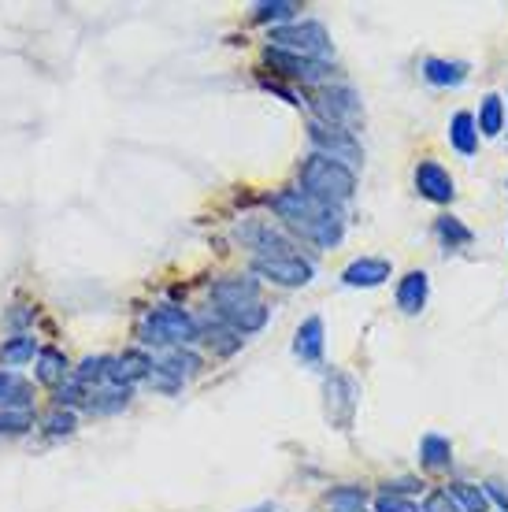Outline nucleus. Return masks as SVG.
I'll use <instances>...</instances> for the list:
<instances>
[{
  "label": "nucleus",
  "instance_id": "1",
  "mask_svg": "<svg viewBox=\"0 0 508 512\" xmlns=\"http://www.w3.org/2000/svg\"><path fill=\"white\" fill-rule=\"evenodd\" d=\"M271 212L282 219V227H290L293 234H301L305 242L319 245V249H334L345 234V219L338 208H327L312 201L301 190H279L267 197Z\"/></svg>",
  "mask_w": 508,
  "mask_h": 512
},
{
  "label": "nucleus",
  "instance_id": "2",
  "mask_svg": "<svg viewBox=\"0 0 508 512\" xmlns=\"http://www.w3.org/2000/svg\"><path fill=\"white\" fill-rule=\"evenodd\" d=\"M297 190L308 193L312 201L327 208H342L345 201H353L356 193V171L342 160H331V156L323 153H312L301 160L297 167Z\"/></svg>",
  "mask_w": 508,
  "mask_h": 512
},
{
  "label": "nucleus",
  "instance_id": "3",
  "mask_svg": "<svg viewBox=\"0 0 508 512\" xmlns=\"http://www.w3.org/2000/svg\"><path fill=\"white\" fill-rule=\"evenodd\" d=\"M138 338L141 346L153 349H190L193 342H201V327H197V320L186 308L164 305L141 320Z\"/></svg>",
  "mask_w": 508,
  "mask_h": 512
},
{
  "label": "nucleus",
  "instance_id": "4",
  "mask_svg": "<svg viewBox=\"0 0 508 512\" xmlns=\"http://www.w3.org/2000/svg\"><path fill=\"white\" fill-rule=\"evenodd\" d=\"M267 41H271V49L293 52V56H308V60H327V52H331V34H327V26L316 23V19L275 26Z\"/></svg>",
  "mask_w": 508,
  "mask_h": 512
},
{
  "label": "nucleus",
  "instance_id": "5",
  "mask_svg": "<svg viewBox=\"0 0 508 512\" xmlns=\"http://www.w3.org/2000/svg\"><path fill=\"white\" fill-rule=\"evenodd\" d=\"M356 405H360V386L345 372L327 375V383H323V412H327V423L338 427V431H349L356 416Z\"/></svg>",
  "mask_w": 508,
  "mask_h": 512
},
{
  "label": "nucleus",
  "instance_id": "6",
  "mask_svg": "<svg viewBox=\"0 0 508 512\" xmlns=\"http://www.w3.org/2000/svg\"><path fill=\"white\" fill-rule=\"evenodd\" d=\"M308 104L319 123H331V127H349L360 119V97L349 86H323Z\"/></svg>",
  "mask_w": 508,
  "mask_h": 512
},
{
  "label": "nucleus",
  "instance_id": "7",
  "mask_svg": "<svg viewBox=\"0 0 508 512\" xmlns=\"http://www.w3.org/2000/svg\"><path fill=\"white\" fill-rule=\"evenodd\" d=\"M253 275L260 279H271L275 286H286V290H297V286H308L312 275H316V264L308 256H271V260H260L253 256Z\"/></svg>",
  "mask_w": 508,
  "mask_h": 512
},
{
  "label": "nucleus",
  "instance_id": "8",
  "mask_svg": "<svg viewBox=\"0 0 508 512\" xmlns=\"http://www.w3.org/2000/svg\"><path fill=\"white\" fill-rule=\"evenodd\" d=\"M308 141L316 145V153L331 156V160H342V164H349V167L360 160V141L353 138L349 127H331V123L312 119V123H308Z\"/></svg>",
  "mask_w": 508,
  "mask_h": 512
},
{
  "label": "nucleus",
  "instance_id": "9",
  "mask_svg": "<svg viewBox=\"0 0 508 512\" xmlns=\"http://www.w3.org/2000/svg\"><path fill=\"white\" fill-rule=\"evenodd\" d=\"M267 67H275L282 78H293V82H301V86H316V82H327L334 75V67L327 60H308V56H293V52H282V49H271L267 45Z\"/></svg>",
  "mask_w": 508,
  "mask_h": 512
},
{
  "label": "nucleus",
  "instance_id": "10",
  "mask_svg": "<svg viewBox=\"0 0 508 512\" xmlns=\"http://www.w3.org/2000/svg\"><path fill=\"white\" fill-rule=\"evenodd\" d=\"M201 372V357L193 353V349H167L164 357L153 360V375H149V383L160 386V390H178V386L193 379V375Z\"/></svg>",
  "mask_w": 508,
  "mask_h": 512
},
{
  "label": "nucleus",
  "instance_id": "11",
  "mask_svg": "<svg viewBox=\"0 0 508 512\" xmlns=\"http://www.w3.org/2000/svg\"><path fill=\"white\" fill-rule=\"evenodd\" d=\"M238 238H242L260 260H271V256H297V242H293L290 234H282L279 227H271V223H245V227H238Z\"/></svg>",
  "mask_w": 508,
  "mask_h": 512
},
{
  "label": "nucleus",
  "instance_id": "12",
  "mask_svg": "<svg viewBox=\"0 0 508 512\" xmlns=\"http://www.w3.org/2000/svg\"><path fill=\"white\" fill-rule=\"evenodd\" d=\"M416 190H420V197L434 201V205H449L457 197V182H453V175L438 160H423L416 167Z\"/></svg>",
  "mask_w": 508,
  "mask_h": 512
},
{
  "label": "nucleus",
  "instance_id": "13",
  "mask_svg": "<svg viewBox=\"0 0 508 512\" xmlns=\"http://www.w3.org/2000/svg\"><path fill=\"white\" fill-rule=\"evenodd\" d=\"M260 301V282L249 275H223L212 282V305L216 308H238Z\"/></svg>",
  "mask_w": 508,
  "mask_h": 512
},
{
  "label": "nucleus",
  "instance_id": "14",
  "mask_svg": "<svg viewBox=\"0 0 508 512\" xmlns=\"http://www.w3.org/2000/svg\"><path fill=\"white\" fill-rule=\"evenodd\" d=\"M149 375H153V357L145 349H127V353L112 357V383L108 386H130L134 390V383L149 379Z\"/></svg>",
  "mask_w": 508,
  "mask_h": 512
},
{
  "label": "nucleus",
  "instance_id": "15",
  "mask_svg": "<svg viewBox=\"0 0 508 512\" xmlns=\"http://www.w3.org/2000/svg\"><path fill=\"white\" fill-rule=\"evenodd\" d=\"M390 271H394L390 260H382V256H360V260H353L342 271V282L353 286V290H371V286H382V282L390 279Z\"/></svg>",
  "mask_w": 508,
  "mask_h": 512
},
{
  "label": "nucleus",
  "instance_id": "16",
  "mask_svg": "<svg viewBox=\"0 0 508 512\" xmlns=\"http://www.w3.org/2000/svg\"><path fill=\"white\" fill-rule=\"evenodd\" d=\"M197 327H201V342L208 349H212V353H219V357H230V353H238V349H242V334L234 331V327H227V323L219 320L216 312H212V316H208V320H197Z\"/></svg>",
  "mask_w": 508,
  "mask_h": 512
},
{
  "label": "nucleus",
  "instance_id": "17",
  "mask_svg": "<svg viewBox=\"0 0 508 512\" xmlns=\"http://www.w3.org/2000/svg\"><path fill=\"white\" fill-rule=\"evenodd\" d=\"M427 297H431V279L427 271H408L405 279L397 282V308L405 316H420L427 308Z\"/></svg>",
  "mask_w": 508,
  "mask_h": 512
},
{
  "label": "nucleus",
  "instance_id": "18",
  "mask_svg": "<svg viewBox=\"0 0 508 512\" xmlns=\"http://www.w3.org/2000/svg\"><path fill=\"white\" fill-rule=\"evenodd\" d=\"M219 320L227 323V327H234V331L242 334H256V331H264L267 327V305L264 301H253V305H238V308H212Z\"/></svg>",
  "mask_w": 508,
  "mask_h": 512
},
{
  "label": "nucleus",
  "instance_id": "19",
  "mask_svg": "<svg viewBox=\"0 0 508 512\" xmlns=\"http://www.w3.org/2000/svg\"><path fill=\"white\" fill-rule=\"evenodd\" d=\"M130 397H134V390H130V386H97V390H89V397H86V405H82V409H86L89 416H112V412L127 409Z\"/></svg>",
  "mask_w": 508,
  "mask_h": 512
},
{
  "label": "nucleus",
  "instance_id": "20",
  "mask_svg": "<svg viewBox=\"0 0 508 512\" xmlns=\"http://www.w3.org/2000/svg\"><path fill=\"white\" fill-rule=\"evenodd\" d=\"M293 353L305 360V364H319L323 360V320L319 316H308L297 334H293Z\"/></svg>",
  "mask_w": 508,
  "mask_h": 512
},
{
  "label": "nucleus",
  "instance_id": "21",
  "mask_svg": "<svg viewBox=\"0 0 508 512\" xmlns=\"http://www.w3.org/2000/svg\"><path fill=\"white\" fill-rule=\"evenodd\" d=\"M420 464L427 472H449V464H453V442L445 435H427L420 438Z\"/></svg>",
  "mask_w": 508,
  "mask_h": 512
},
{
  "label": "nucleus",
  "instance_id": "22",
  "mask_svg": "<svg viewBox=\"0 0 508 512\" xmlns=\"http://www.w3.org/2000/svg\"><path fill=\"white\" fill-rule=\"evenodd\" d=\"M34 386L19 372H0V409H30Z\"/></svg>",
  "mask_w": 508,
  "mask_h": 512
},
{
  "label": "nucleus",
  "instance_id": "23",
  "mask_svg": "<svg viewBox=\"0 0 508 512\" xmlns=\"http://www.w3.org/2000/svg\"><path fill=\"white\" fill-rule=\"evenodd\" d=\"M423 78L431 82V86H460L464 78H468V64H460V60H423Z\"/></svg>",
  "mask_w": 508,
  "mask_h": 512
},
{
  "label": "nucleus",
  "instance_id": "24",
  "mask_svg": "<svg viewBox=\"0 0 508 512\" xmlns=\"http://www.w3.org/2000/svg\"><path fill=\"white\" fill-rule=\"evenodd\" d=\"M38 383L56 386V390L67 383V357L60 349H52V346L38 349Z\"/></svg>",
  "mask_w": 508,
  "mask_h": 512
},
{
  "label": "nucleus",
  "instance_id": "25",
  "mask_svg": "<svg viewBox=\"0 0 508 512\" xmlns=\"http://www.w3.org/2000/svg\"><path fill=\"white\" fill-rule=\"evenodd\" d=\"M449 141H453V149L464 156H475L479 149V130H475V116L471 112H457L453 123H449Z\"/></svg>",
  "mask_w": 508,
  "mask_h": 512
},
{
  "label": "nucleus",
  "instance_id": "26",
  "mask_svg": "<svg viewBox=\"0 0 508 512\" xmlns=\"http://www.w3.org/2000/svg\"><path fill=\"white\" fill-rule=\"evenodd\" d=\"M505 101L497 97V93H490V97H483V104H479V119H475V127L483 130L486 138H497L501 130H505Z\"/></svg>",
  "mask_w": 508,
  "mask_h": 512
},
{
  "label": "nucleus",
  "instance_id": "27",
  "mask_svg": "<svg viewBox=\"0 0 508 512\" xmlns=\"http://www.w3.org/2000/svg\"><path fill=\"white\" fill-rule=\"evenodd\" d=\"M75 383H82L89 390H97V386H108L112 383V357H86L82 364L75 368V375H71Z\"/></svg>",
  "mask_w": 508,
  "mask_h": 512
},
{
  "label": "nucleus",
  "instance_id": "28",
  "mask_svg": "<svg viewBox=\"0 0 508 512\" xmlns=\"http://www.w3.org/2000/svg\"><path fill=\"white\" fill-rule=\"evenodd\" d=\"M38 346H34V338L30 334H15V338H4V346H0V364H8V368H19L26 360H34Z\"/></svg>",
  "mask_w": 508,
  "mask_h": 512
},
{
  "label": "nucleus",
  "instance_id": "29",
  "mask_svg": "<svg viewBox=\"0 0 508 512\" xmlns=\"http://www.w3.org/2000/svg\"><path fill=\"white\" fill-rule=\"evenodd\" d=\"M297 12H301V4H293V0H264L253 8V23H282Z\"/></svg>",
  "mask_w": 508,
  "mask_h": 512
},
{
  "label": "nucleus",
  "instance_id": "30",
  "mask_svg": "<svg viewBox=\"0 0 508 512\" xmlns=\"http://www.w3.org/2000/svg\"><path fill=\"white\" fill-rule=\"evenodd\" d=\"M434 234H438L449 249H457V245H471V238H475V234H471L457 216H438V223H434Z\"/></svg>",
  "mask_w": 508,
  "mask_h": 512
},
{
  "label": "nucleus",
  "instance_id": "31",
  "mask_svg": "<svg viewBox=\"0 0 508 512\" xmlns=\"http://www.w3.org/2000/svg\"><path fill=\"white\" fill-rule=\"evenodd\" d=\"M449 494L457 498L460 509H468V512H490V498H486V490L471 487V483H453V487H449Z\"/></svg>",
  "mask_w": 508,
  "mask_h": 512
},
{
  "label": "nucleus",
  "instance_id": "32",
  "mask_svg": "<svg viewBox=\"0 0 508 512\" xmlns=\"http://www.w3.org/2000/svg\"><path fill=\"white\" fill-rule=\"evenodd\" d=\"M34 427L30 409H0V435H26Z\"/></svg>",
  "mask_w": 508,
  "mask_h": 512
},
{
  "label": "nucleus",
  "instance_id": "33",
  "mask_svg": "<svg viewBox=\"0 0 508 512\" xmlns=\"http://www.w3.org/2000/svg\"><path fill=\"white\" fill-rule=\"evenodd\" d=\"M327 501L334 505V512L338 509H364L368 505V490L364 487H338L327 494Z\"/></svg>",
  "mask_w": 508,
  "mask_h": 512
},
{
  "label": "nucleus",
  "instance_id": "34",
  "mask_svg": "<svg viewBox=\"0 0 508 512\" xmlns=\"http://www.w3.org/2000/svg\"><path fill=\"white\" fill-rule=\"evenodd\" d=\"M41 423H45V431H49L52 438L75 435V412H71V409H60V405H56V409H52Z\"/></svg>",
  "mask_w": 508,
  "mask_h": 512
},
{
  "label": "nucleus",
  "instance_id": "35",
  "mask_svg": "<svg viewBox=\"0 0 508 512\" xmlns=\"http://www.w3.org/2000/svg\"><path fill=\"white\" fill-rule=\"evenodd\" d=\"M420 512H460V505H457V498H453L449 490H431V494L423 498Z\"/></svg>",
  "mask_w": 508,
  "mask_h": 512
},
{
  "label": "nucleus",
  "instance_id": "36",
  "mask_svg": "<svg viewBox=\"0 0 508 512\" xmlns=\"http://www.w3.org/2000/svg\"><path fill=\"white\" fill-rule=\"evenodd\" d=\"M375 512H420V509H416V501H408V498L379 494V498H375Z\"/></svg>",
  "mask_w": 508,
  "mask_h": 512
},
{
  "label": "nucleus",
  "instance_id": "37",
  "mask_svg": "<svg viewBox=\"0 0 508 512\" xmlns=\"http://www.w3.org/2000/svg\"><path fill=\"white\" fill-rule=\"evenodd\" d=\"M412 490H420V483H416V479H397V483H386V487H382V494H397V498H401V494H412Z\"/></svg>",
  "mask_w": 508,
  "mask_h": 512
},
{
  "label": "nucleus",
  "instance_id": "38",
  "mask_svg": "<svg viewBox=\"0 0 508 512\" xmlns=\"http://www.w3.org/2000/svg\"><path fill=\"white\" fill-rule=\"evenodd\" d=\"M486 498H494L497 505H501V509L508 512V490L501 487V483H486Z\"/></svg>",
  "mask_w": 508,
  "mask_h": 512
},
{
  "label": "nucleus",
  "instance_id": "39",
  "mask_svg": "<svg viewBox=\"0 0 508 512\" xmlns=\"http://www.w3.org/2000/svg\"><path fill=\"white\" fill-rule=\"evenodd\" d=\"M245 512H275V505H271V501H264V505H256V509H245Z\"/></svg>",
  "mask_w": 508,
  "mask_h": 512
},
{
  "label": "nucleus",
  "instance_id": "40",
  "mask_svg": "<svg viewBox=\"0 0 508 512\" xmlns=\"http://www.w3.org/2000/svg\"><path fill=\"white\" fill-rule=\"evenodd\" d=\"M338 512H371V509H338Z\"/></svg>",
  "mask_w": 508,
  "mask_h": 512
}]
</instances>
